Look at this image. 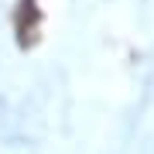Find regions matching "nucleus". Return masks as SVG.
I'll list each match as a JSON object with an SVG mask.
<instances>
[{"label": "nucleus", "instance_id": "1", "mask_svg": "<svg viewBox=\"0 0 154 154\" xmlns=\"http://www.w3.org/2000/svg\"><path fill=\"white\" fill-rule=\"evenodd\" d=\"M41 21H45V14H41L38 0H21V4H17V11H14V31H17V38H21L24 48H31V45L41 38Z\"/></svg>", "mask_w": 154, "mask_h": 154}]
</instances>
